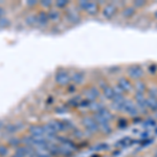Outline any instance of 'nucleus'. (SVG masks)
I'll list each match as a JSON object with an SVG mask.
<instances>
[{
    "label": "nucleus",
    "mask_w": 157,
    "mask_h": 157,
    "mask_svg": "<svg viewBox=\"0 0 157 157\" xmlns=\"http://www.w3.org/2000/svg\"><path fill=\"white\" fill-rule=\"evenodd\" d=\"M127 72H128V77L130 78L131 80L139 81L144 77L143 68L140 66H138V65H132V66H130L128 68Z\"/></svg>",
    "instance_id": "1"
},
{
    "label": "nucleus",
    "mask_w": 157,
    "mask_h": 157,
    "mask_svg": "<svg viewBox=\"0 0 157 157\" xmlns=\"http://www.w3.org/2000/svg\"><path fill=\"white\" fill-rule=\"evenodd\" d=\"M82 124L83 126L85 127V129L87 131H89L90 133H97L100 131V129H98V125L97 124V121L93 120V117H89V116H87V117H84L82 120Z\"/></svg>",
    "instance_id": "2"
},
{
    "label": "nucleus",
    "mask_w": 157,
    "mask_h": 157,
    "mask_svg": "<svg viewBox=\"0 0 157 157\" xmlns=\"http://www.w3.org/2000/svg\"><path fill=\"white\" fill-rule=\"evenodd\" d=\"M70 81H71V77L65 70H60L56 75V82L60 86H66L69 84Z\"/></svg>",
    "instance_id": "3"
},
{
    "label": "nucleus",
    "mask_w": 157,
    "mask_h": 157,
    "mask_svg": "<svg viewBox=\"0 0 157 157\" xmlns=\"http://www.w3.org/2000/svg\"><path fill=\"white\" fill-rule=\"evenodd\" d=\"M121 111H125L126 113H128L131 116H135L138 114L137 108L135 107L134 103L130 100H125V102L121 105Z\"/></svg>",
    "instance_id": "4"
},
{
    "label": "nucleus",
    "mask_w": 157,
    "mask_h": 157,
    "mask_svg": "<svg viewBox=\"0 0 157 157\" xmlns=\"http://www.w3.org/2000/svg\"><path fill=\"white\" fill-rule=\"evenodd\" d=\"M117 13V6L113 3H109L103 9L102 14L106 19H112L115 16V14Z\"/></svg>",
    "instance_id": "5"
},
{
    "label": "nucleus",
    "mask_w": 157,
    "mask_h": 157,
    "mask_svg": "<svg viewBox=\"0 0 157 157\" xmlns=\"http://www.w3.org/2000/svg\"><path fill=\"white\" fill-rule=\"evenodd\" d=\"M48 125L52 127L54 130L56 131L57 133L59 132H63V131H66L68 129V125L67 123L65 121H57V120H54V121H48Z\"/></svg>",
    "instance_id": "6"
},
{
    "label": "nucleus",
    "mask_w": 157,
    "mask_h": 157,
    "mask_svg": "<svg viewBox=\"0 0 157 157\" xmlns=\"http://www.w3.org/2000/svg\"><path fill=\"white\" fill-rule=\"evenodd\" d=\"M117 86L121 88L124 92H130L133 89V85L131 83L130 78H120L117 81Z\"/></svg>",
    "instance_id": "7"
},
{
    "label": "nucleus",
    "mask_w": 157,
    "mask_h": 157,
    "mask_svg": "<svg viewBox=\"0 0 157 157\" xmlns=\"http://www.w3.org/2000/svg\"><path fill=\"white\" fill-rule=\"evenodd\" d=\"M85 97L89 102H94L97 98L100 97V91L97 87H89L85 90Z\"/></svg>",
    "instance_id": "8"
},
{
    "label": "nucleus",
    "mask_w": 157,
    "mask_h": 157,
    "mask_svg": "<svg viewBox=\"0 0 157 157\" xmlns=\"http://www.w3.org/2000/svg\"><path fill=\"white\" fill-rule=\"evenodd\" d=\"M29 133L32 136H38V137H41L42 136V137H45L43 126H38V125L30 126L29 128Z\"/></svg>",
    "instance_id": "9"
},
{
    "label": "nucleus",
    "mask_w": 157,
    "mask_h": 157,
    "mask_svg": "<svg viewBox=\"0 0 157 157\" xmlns=\"http://www.w3.org/2000/svg\"><path fill=\"white\" fill-rule=\"evenodd\" d=\"M98 11H100V6H98V2H94V1H89L85 9V12L87 13L88 15H91V16H94L97 15Z\"/></svg>",
    "instance_id": "10"
},
{
    "label": "nucleus",
    "mask_w": 157,
    "mask_h": 157,
    "mask_svg": "<svg viewBox=\"0 0 157 157\" xmlns=\"http://www.w3.org/2000/svg\"><path fill=\"white\" fill-rule=\"evenodd\" d=\"M95 113H98V114L100 115L103 120H105L106 121H108V123H109V121H111L113 118L112 113H111L109 110H107V109H105V108H101L100 110L97 111Z\"/></svg>",
    "instance_id": "11"
},
{
    "label": "nucleus",
    "mask_w": 157,
    "mask_h": 157,
    "mask_svg": "<svg viewBox=\"0 0 157 157\" xmlns=\"http://www.w3.org/2000/svg\"><path fill=\"white\" fill-rule=\"evenodd\" d=\"M146 107L151 109L152 111H157V98L151 95L146 98Z\"/></svg>",
    "instance_id": "12"
},
{
    "label": "nucleus",
    "mask_w": 157,
    "mask_h": 157,
    "mask_svg": "<svg viewBox=\"0 0 157 157\" xmlns=\"http://www.w3.org/2000/svg\"><path fill=\"white\" fill-rule=\"evenodd\" d=\"M134 98H135L136 103H137V105L139 106V107L144 108V110L147 109V107H146V97H145L144 93L136 92L135 94H134Z\"/></svg>",
    "instance_id": "13"
},
{
    "label": "nucleus",
    "mask_w": 157,
    "mask_h": 157,
    "mask_svg": "<svg viewBox=\"0 0 157 157\" xmlns=\"http://www.w3.org/2000/svg\"><path fill=\"white\" fill-rule=\"evenodd\" d=\"M103 94L105 95L106 98L112 101L115 97V92H114V90H113V87H111V86H109V85L105 86V87L103 88Z\"/></svg>",
    "instance_id": "14"
},
{
    "label": "nucleus",
    "mask_w": 157,
    "mask_h": 157,
    "mask_svg": "<svg viewBox=\"0 0 157 157\" xmlns=\"http://www.w3.org/2000/svg\"><path fill=\"white\" fill-rule=\"evenodd\" d=\"M85 80V75L82 71H77L72 75L71 81L75 84H82Z\"/></svg>",
    "instance_id": "15"
},
{
    "label": "nucleus",
    "mask_w": 157,
    "mask_h": 157,
    "mask_svg": "<svg viewBox=\"0 0 157 157\" xmlns=\"http://www.w3.org/2000/svg\"><path fill=\"white\" fill-rule=\"evenodd\" d=\"M48 22V16L45 12L39 13V15L37 16V23H39L40 25H46Z\"/></svg>",
    "instance_id": "16"
},
{
    "label": "nucleus",
    "mask_w": 157,
    "mask_h": 157,
    "mask_svg": "<svg viewBox=\"0 0 157 157\" xmlns=\"http://www.w3.org/2000/svg\"><path fill=\"white\" fill-rule=\"evenodd\" d=\"M135 12L136 11H135V7L134 6H128L124 10L123 13H121V15H123L124 18H131V17L135 14Z\"/></svg>",
    "instance_id": "17"
},
{
    "label": "nucleus",
    "mask_w": 157,
    "mask_h": 157,
    "mask_svg": "<svg viewBox=\"0 0 157 157\" xmlns=\"http://www.w3.org/2000/svg\"><path fill=\"white\" fill-rule=\"evenodd\" d=\"M133 87H135L136 89V92H140V93H144L145 91L147 90V86L144 82H141V81H137V82L135 83V85L133 86Z\"/></svg>",
    "instance_id": "18"
},
{
    "label": "nucleus",
    "mask_w": 157,
    "mask_h": 157,
    "mask_svg": "<svg viewBox=\"0 0 157 157\" xmlns=\"http://www.w3.org/2000/svg\"><path fill=\"white\" fill-rule=\"evenodd\" d=\"M67 18L69 20L70 22H72V23H75V22H78V20H80V16L75 13V11H69L67 14Z\"/></svg>",
    "instance_id": "19"
},
{
    "label": "nucleus",
    "mask_w": 157,
    "mask_h": 157,
    "mask_svg": "<svg viewBox=\"0 0 157 157\" xmlns=\"http://www.w3.org/2000/svg\"><path fill=\"white\" fill-rule=\"evenodd\" d=\"M47 16H48V20L58 21V20L60 19V13L58 11H56V10H52V11H50L48 14H47Z\"/></svg>",
    "instance_id": "20"
},
{
    "label": "nucleus",
    "mask_w": 157,
    "mask_h": 157,
    "mask_svg": "<svg viewBox=\"0 0 157 157\" xmlns=\"http://www.w3.org/2000/svg\"><path fill=\"white\" fill-rule=\"evenodd\" d=\"M9 145L11 147H16V148H18L19 146L22 145V141L20 138H17V137H14V138H11L9 140Z\"/></svg>",
    "instance_id": "21"
},
{
    "label": "nucleus",
    "mask_w": 157,
    "mask_h": 157,
    "mask_svg": "<svg viewBox=\"0 0 157 157\" xmlns=\"http://www.w3.org/2000/svg\"><path fill=\"white\" fill-rule=\"evenodd\" d=\"M98 129H100V131H102V132L105 133V134H109V133L112 132V129H111L109 124H105V125L98 126Z\"/></svg>",
    "instance_id": "22"
},
{
    "label": "nucleus",
    "mask_w": 157,
    "mask_h": 157,
    "mask_svg": "<svg viewBox=\"0 0 157 157\" xmlns=\"http://www.w3.org/2000/svg\"><path fill=\"white\" fill-rule=\"evenodd\" d=\"M9 154V148L6 146H3V145H0V156L1 157H4Z\"/></svg>",
    "instance_id": "23"
},
{
    "label": "nucleus",
    "mask_w": 157,
    "mask_h": 157,
    "mask_svg": "<svg viewBox=\"0 0 157 157\" xmlns=\"http://www.w3.org/2000/svg\"><path fill=\"white\" fill-rule=\"evenodd\" d=\"M68 3H69V2H68L67 0H58V1L56 2V6L59 7V9H63V7L67 6Z\"/></svg>",
    "instance_id": "24"
},
{
    "label": "nucleus",
    "mask_w": 157,
    "mask_h": 157,
    "mask_svg": "<svg viewBox=\"0 0 157 157\" xmlns=\"http://www.w3.org/2000/svg\"><path fill=\"white\" fill-rule=\"evenodd\" d=\"M27 23L30 25H34L37 23V16H29V18L26 19Z\"/></svg>",
    "instance_id": "25"
},
{
    "label": "nucleus",
    "mask_w": 157,
    "mask_h": 157,
    "mask_svg": "<svg viewBox=\"0 0 157 157\" xmlns=\"http://www.w3.org/2000/svg\"><path fill=\"white\" fill-rule=\"evenodd\" d=\"M9 24H10V21L6 18H4V17H1V18H0V26L6 27Z\"/></svg>",
    "instance_id": "26"
},
{
    "label": "nucleus",
    "mask_w": 157,
    "mask_h": 157,
    "mask_svg": "<svg viewBox=\"0 0 157 157\" xmlns=\"http://www.w3.org/2000/svg\"><path fill=\"white\" fill-rule=\"evenodd\" d=\"M88 2L89 1H86V0H84V1H78V7H80L81 10H83V11H85Z\"/></svg>",
    "instance_id": "27"
},
{
    "label": "nucleus",
    "mask_w": 157,
    "mask_h": 157,
    "mask_svg": "<svg viewBox=\"0 0 157 157\" xmlns=\"http://www.w3.org/2000/svg\"><path fill=\"white\" fill-rule=\"evenodd\" d=\"M41 4L43 6H45V7H50V6H52V2L49 1V0H44V1L41 2Z\"/></svg>",
    "instance_id": "28"
},
{
    "label": "nucleus",
    "mask_w": 157,
    "mask_h": 157,
    "mask_svg": "<svg viewBox=\"0 0 157 157\" xmlns=\"http://www.w3.org/2000/svg\"><path fill=\"white\" fill-rule=\"evenodd\" d=\"M145 4H146L145 1H140V0L134 1V7H135V6H145Z\"/></svg>",
    "instance_id": "29"
},
{
    "label": "nucleus",
    "mask_w": 157,
    "mask_h": 157,
    "mask_svg": "<svg viewBox=\"0 0 157 157\" xmlns=\"http://www.w3.org/2000/svg\"><path fill=\"white\" fill-rule=\"evenodd\" d=\"M26 4H27V6H36L37 2L36 1H27Z\"/></svg>",
    "instance_id": "30"
},
{
    "label": "nucleus",
    "mask_w": 157,
    "mask_h": 157,
    "mask_svg": "<svg viewBox=\"0 0 157 157\" xmlns=\"http://www.w3.org/2000/svg\"><path fill=\"white\" fill-rule=\"evenodd\" d=\"M3 15H4V10L0 6V18H1V17H3Z\"/></svg>",
    "instance_id": "31"
},
{
    "label": "nucleus",
    "mask_w": 157,
    "mask_h": 157,
    "mask_svg": "<svg viewBox=\"0 0 157 157\" xmlns=\"http://www.w3.org/2000/svg\"><path fill=\"white\" fill-rule=\"evenodd\" d=\"M11 157H21V156L18 155V154H16V153H14V154H13V155H12Z\"/></svg>",
    "instance_id": "32"
},
{
    "label": "nucleus",
    "mask_w": 157,
    "mask_h": 157,
    "mask_svg": "<svg viewBox=\"0 0 157 157\" xmlns=\"http://www.w3.org/2000/svg\"><path fill=\"white\" fill-rule=\"evenodd\" d=\"M154 18H155L156 20H157V11L154 13Z\"/></svg>",
    "instance_id": "33"
},
{
    "label": "nucleus",
    "mask_w": 157,
    "mask_h": 157,
    "mask_svg": "<svg viewBox=\"0 0 157 157\" xmlns=\"http://www.w3.org/2000/svg\"><path fill=\"white\" fill-rule=\"evenodd\" d=\"M155 157H157V151L155 152Z\"/></svg>",
    "instance_id": "34"
}]
</instances>
